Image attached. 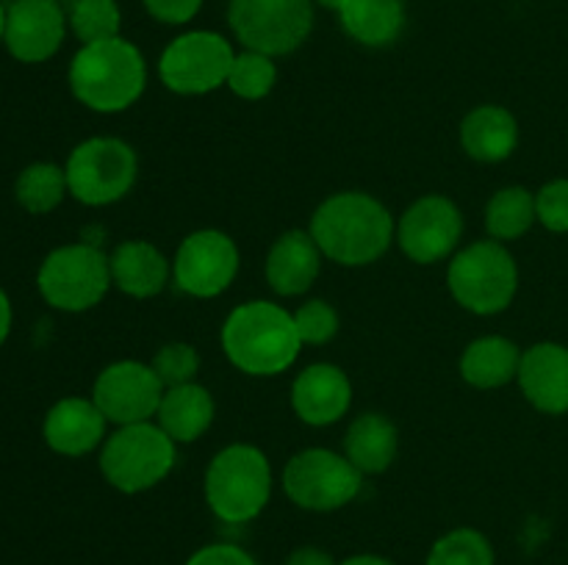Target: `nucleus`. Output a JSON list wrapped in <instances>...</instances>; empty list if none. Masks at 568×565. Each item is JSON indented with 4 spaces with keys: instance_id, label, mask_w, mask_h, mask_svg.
<instances>
[{
    "instance_id": "c85d7f7f",
    "label": "nucleus",
    "mask_w": 568,
    "mask_h": 565,
    "mask_svg": "<svg viewBox=\"0 0 568 565\" xmlns=\"http://www.w3.org/2000/svg\"><path fill=\"white\" fill-rule=\"evenodd\" d=\"M67 22L78 42L92 44L120 37L122 11L116 0H72L67 9Z\"/></svg>"
},
{
    "instance_id": "1a4fd4ad",
    "label": "nucleus",
    "mask_w": 568,
    "mask_h": 565,
    "mask_svg": "<svg viewBox=\"0 0 568 565\" xmlns=\"http://www.w3.org/2000/svg\"><path fill=\"white\" fill-rule=\"evenodd\" d=\"M227 25L247 50L288 55L314 31V0H231Z\"/></svg>"
},
{
    "instance_id": "5701e85b",
    "label": "nucleus",
    "mask_w": 568,
    "mask_h": 565,
    "mask_svg": "<svg viewBox=\"0 0 568 565\" xmlns=\"http://www.w3.org/2000/svg\"><path fill=\"white\" fill-rule=\"evenodd\" d=\"M403 0H344L338 9V22L353 42L364 48H388L405 31Z\"/></svg>"
},
{
    "instance_id": "4468645a",
    "label": "nucleus",
    "mask_w": 568,
    "mask_h": 565,
    "mask_svg": "<svg viewBox=\"0 0 568 565\" xmlns=\"http://www.w3.org/2000/svg\"><path fill=\"white\" fill-rule=\"evenodd\" d=\"M164 391V382L159 380L150 363L116 360V363L105 366L94 380L92 402L98 404L109 424L125 427L153 421Z\"/></svg>"
},
{
    "instance_id": "9b49d317",
    "label": "nucleus",
    "mask_w": 568,
    "mask_h": 565,
    "mask_svg": "<svg viewBox=\"0 0 568 565\" xmlns=\"http://www.w3.org/2000/svg\"><path fill=\"white\" fill-rule=\"evenodd\" d=\"M236 50L216 31H186L172 39L159 59V78L183 97L211 94L227 86Z\"/></svg>"
},
{
    "instance_id": "20e7f679",
    "label": "nucleus",
    "mask_w": 568,
    "mask_h": 565,
    "mask_svg": "<svg viewBox=\"0 0 568 565\" xmlns=\"http://www.w3.org/2000/svg\"><path fill=\"white\" fill-rule=\"evenodd\" d=\"M205 502L225 524H250L272 499L270 458L253 443H231L205 469Z\"/></svg>"
},
{
    "instance_id": "ddd939ff",
    "label": "nucleus",
    "mask_w": 568,
    "mask_h": 565,
    "mask_svg": "<svg viewBox=\"0 0 568 565\" xmlns=\"http://www.w3.org/2000/svg\"><path fill=\"white\" fill-rule=\"evenodd\" d=\"M464 214L444 194H425L405 208L397 222V244L414 264L433 266L458 253Z\"/></svg>"
},
{
    "instance_id": "a878e982",
    "label": "nucleus",
    "mask_w": 568,
    "mask_h": 565,
    "mask_svg": "<svg viewBox=\"0 0 568 565\" xmlns=\"http://www.w3.org/2000/svg\"><path fill=\"white\" fill-rule=\"evenodd\" d=\"M536 222V194L525 186L499 188L486 205V230L499 244L521 238Z\"/></svg>"
},
{
    "instance_id": "4c0bfd02",
    "label": "nucleus",
    "mask_w": 568,
    "mask_h": 565,
    "mask_svg": "<svg viewBox=\"0 0 568 565\" xmlns=\"http://www.w3.org/2000/svg\"><path fill=\"white\" fill-rule=\"evenodd\" d=\"M338 565H394L388 557L381 554H353V557H344Z\"/></svg>"
},
{
    "instance_id": "412c9836",
    "label": "nucleus",
    "mask_w": 568,
    "mask_h": 565,
    "mask_svg": "<svg viewBox=\"0 0 568 565\" xmlns=\"http://www.w3.org/2000/svg\"><path fill=\"white\" fill-rule=\"evenodd\" d=\"M460 147L480 164H499L519 147V122L503 105H477L460 122Z\"/></svg>"
},
{
    "instance_id": "2eb2a0df",
    "label": "nucleus",
    "mask_w": 568,
    "mask_h": 565,
    "mask_svg": "<svg viewBox=\"0 0 568 565\" xmlns=\"http://www.w3.org/2000/svg\"><path fill=\"white\" fill-rule=\"evenodd\" d=\"M67 11L59 0H14L6 9L3 44L22 64L53 59L67 37Z\"/></svg>"
},
{
    "instance_id": "f8f14e48",
    "label": "nucleus",
    "mask_w": 568,
    "mask_h": 565,
    "mask_svg": "<svg viewBox=\"0 0 568 565\" xmlns=\"http://www.w3.org/2000/svg\"><path fill=\"white\" fill-rule=\"evenodd\" d=\"M242 266L236 242L227 233L205 227L189 233L172 260V280L194 299H214L233 286Z\"/></svg>"
},
{
    "instance_id": "4be33fe9",
    "label": "nucleus",
    "mask_w": 568,
    "mask_h": 565,
    "mask_svg": "<svg viewBox=\"0 0 568 565\" xmlns=\"http://www.w3.org/2000/svg\"><path fill=\"white\" fill-rule=\"evenodd\" d=\"M216 415L214 397L200 382L172 386L164 391V399L155 413V424L166 432L175 443H194L211 430Z\"/></svg>"
},
{
    "instance_id": "393cba45",
    "label": "nucleus",
    "mask_w": 568,
    "mask_h": 565,
    "mask_svg": "<svg viewBox=\"0 0 568 565\" xmlns=\"http://www.w3.org/2000/svg\"><path fill=\"white\" fill-rule=\"evenodd\" d=\"M399 432L383 413H361L344 435V458L361 474H383L394 463Z\"/></svg>"
},
{
    "instance_id": "aec40b11",
    "label": "nucleus",
    "mask_w": 568,
    "mask_h": 565,
    "mask_svg": "<svg viewBox=\"0 0 568 565\" xmlns=\"http://www.w3.org/2000/svg\"><path fill=\"white\" fill-rule=\"evenodd\" d=\"M109 266L111 282L133 299L155 297L172 280V264L166 255L144 238L116 244L114 253L109 255Z\"/></svg>"
},
{
    "instance_id": "6ab92c4d",
    "label": "nucleus",
    "mask_w": 568,
    "mask_h": 565,
    "mask_svg": "<svg viewBox=\"0 0 568 565\" xmlns=\"http://www.w3.org/2000/svg\"><path fill=\"white\" fill-rule=\"evenodd\" d=\"M322 249L311 230H286L275 238L266 255V282L281 297H303L322 269Z\"/></svg>"
},
{
    "instance_id": "b1692460",
    "label": "nucleus",
    "mask_w": 568,
    "mask_h": 565,
    "mask_svg": "<svg viewBox=\"0 0 568 565\" xmlns=\"http://www.w3.org/2000/svg\"><path fill=\"white\" fill-rule=\"evenodd\" d=\"M521 349L505 336H483L471 341L460 355V377L471 388L494 391L519 377Z\"/></svg>"
},
{
    "instance_id": "a211bd4d",
    "label": "nucleus",
    "mask_w": 568,
    "mask_h": 565,
    "mask_svg": "<svg viewBox=\"0 0 568 565\" xmlns=\"http://www.w3.org/2000/svg\"><path fill=\"white\" fill-rule=\"evenodd\" d=\"M105 427H109V421L92 399L64 397L44 415L42 438L55 454L83 458V454L103 446Z\"/></svg>"
},
{
    "instance_id": "7ed1b4c3",
    "label": "nucleus",
    "mask_w": 568,
    "mask_h": 565,
    "mask_svg": "<svg viewBox=\"0 0 568 565\" xmlns=\"http://www.w3.org/2000/svg\"><path fill=\"white\" fill-rule=\"evenodd\" d=\"M72 94L81 105L98 114L128 111L148 86V61L142 50L128 39L114 37L103 42L81 44L67 72Z\"/></svg>"
},
{
    "instance_id": "f257e3e1",
    "label": "nucleus",
    "mask_w": 568,
    "mask_h": 565,
    "mask_svg": "<svg viewBox=\"0 0 568 565\" xmlns=\"http://www.w3.org/2000/svg\"><path fill=\"white\" fill-rule=\"evenodd\" d=\"M311 236L322 255L338 266H369L392 249L397 222L392 210L366 192L331 194L311 216Z\"/></svg>"
},
{
    "instance_id": "423d86ee",
    "label": "nucleus",
    "mask_w": 568,
    "mask_h": 565,
    "mask_svg": "<svg viewBox=\"0 0 568 565\" xmlns=\"http://www.w3.org/2000/svg\"><path fill=\"white\" fill-rule=\"evenodd\" d=\"M178 443L153 421L116 427L100 446L103 480L120 493H144L172 474Z\"/></svg>"
},
{
    "instance_id": "f704fd0d",
    "label": "nucleus",
    "mask_w": 568,
    "mask_h": 565,
    "mask_svg": "<svg viewBox=\"0 0 568 565\" xmlns=\"http://www.w3.org/2000/svg\"><path fill=\"white\" fill-rule=\"evenodd\" d=\"M205 0H142L144 11L164 25H186L200 14Z\"/></svg>"
},
{
    "instance_id": "7c9ffc66",
    "label": "nucleus",
    "mask_w": 568,
    "mask_h": 565,
    "mask_svg": "<svg viewBox=\"0 0 568 565\" xmlns=\"http://www.w3.org/2000/svg\"><path fill=\"white\" fill-rule=\"evenodd\" d=\"M150 366H153V371L159 374V380L164 382V388L186 386V382H194V377H197L200 355L192 343L170 341L155 352Z\"/></svg>"
},
{
    "instance_id": "ea45409f",
    "label": "nucleus",
    "mask_w": 568,
    "mask_h": 565,
    "mask_svg": "<svg viewBox=\"0 0 568 565\" xmlns=\"http://www.w3.org/2000/svg\"><path fill=\"white\" fill-rule=\"evenodd\" d=\"M3 37H6V6L0 3V44H3Z\"/></svg>"
},
{
    "instance_id": "dca6fc26",
    "label": "nucleus",
    "mask_w": 568,
    "mask_h": 565,
    "mask_svg": "<svg viewBox=\"0 0 568 565\" xmlns=\"http://www.w3.org/2000/svg\"><path fill=\"white\" fill-rule=\"evenodd\" d=\"M353 382L336 363H311L294 377L292 408L308 427H331L349 413Z\"/></svg>"
},
{
    "instance_id": "e433bc0d",
    "label": "nucleus",
    "mask_w": 568,
    "mask_h": 565,
    "mask_svg": "<svg viewBox=\"0 0 568 565\" xmlns=\"http://www.w3.org/2000/svg\"><path fill=\"white\" fill-rule=\"evenodd\" d=\"M11 319H14V314H11V302H9V294L0 288V347L6 343V338H9L11 332Z\"/></svg>"
},
{
    "instance_id": "bb28decb",
    "label": "nucleus",
    "mask_w": 568,
    "mask_h": 565,
    "mask_svg": "<svg viewBox=\"0 0 568 565\" xmlns=\"http://www.w3.org/2000/svg\"><path fill=\"white\" fill-rule=\"evenodd\" d=\"M70 194L67 188V172L50 161H37L26 166L14 183V197L28 214H50L61 205V199Z\"/></svg>"
},
{
    "instance_id": "cd10ccee",
    "label": "nucleus",
    "mask_w": 568,
    "mask_h": 565,
    "mask_svg": "<svg viewBox=\"0 0 568 565\" xmlns=\"http://www.w3.org/2000/svg\"><path fill=\"white\" fill-rule=\"evenodd\" d=\"M427 565H497V554L480 530L455 526L433 543Z\"/></svg>"
},
{
    "instance_id": "58836bf2",
    "label": "nucleus",
    "mask_w": 568,
    "mask_h": 565,
    "mask_svg": "<svg viewBox=\"0 0 568 565\" xmlns=\"http://www.w3.org/2000/svg\"><path fill=\"white\" fill-rule=\"evenodd\" d=\"M314 3L322 6V9H327V11H336L338 14V9L344 6V0H314Z\"/></svg>"
},
{
    "instance_id": "c756f323",
    "label": "nucleus",
    "mask_w": 568,
    "mask_h": 565,
    "mask_svg": "<svg viewBox=\"0 0 568 565\" xmlns=\"http://www.w3.org/2000/svg\"><path fill=\"white\" fill-rule=\"evenodd\" d=\"M277 83V66L272 55L258 53V50H247L236 53L231 66V75H227V89H231L236 97L250 100H264L266 94L275 89Z\"/></svg>"
},
{
    "instance_id": "2f4dec72",
    "label": "nucleus",
    "mask_w": 568,
    "mask_h": 565,
    "mask_svg": "<svg viewBox=\"0 0 568 565\" xmlns=\"http://www.w3.org/2000/svg\"><path fill=\"white\" fill-rule=\"evenodd\" d=\"M294 325L303 338V347H322V343L336 338L338 314L325 299H308L294 310Z\"/></svg>"
},
{
    "instance_id": "39448f33",
    "label": "nucleus",
    "mask_w": 568,
    "mask_h": 565,
    "mask_svg": "<svg viewBox=\"0 0 568 565\" xmlns=\"http://www.w3.org/2000/svg\"><path fill=\"white\" fill-rule=\"evenodd\" d=\"M447 286L455 302L475 316H497L519 291V266L508 247L494 238L466 244L449 258Z\"/></svg>"
},
{
    "instance_id": "6e6552de",
    "label": "nucleus",
    "mask_w": 568,
    "mask_h": 565,
    "mask_svg": "<svg viewBox=\"0 0 568 565\" xmlns=\"http://www.w3.org/2000/svg\"><path fill=\"white\" fill-rule=\"evenodd\" d=\"M44 302L64 314H83L103 302L109 294L111 266L109 255L94 244H64L42 260L37 275Z\"/></svg>"
},
{
    "instance_id": "473e14b6",
    "label": "nucleus",
    "mask_w": 568,
    "mask_h": 565,
    "mask_svg": "<svg viewBox=\"0 0 568 565\" xmlns=\"http://www.w3.org/2000/svg\"><path fill=\"white\" fill-rule=\"evenodd\" d=\"M536 216L547 230L568 233V177H558L538 188Z\"/></svg>"
},
{
    "instance_id": "c9c22d12",
    "label": "nucleus",
    "mask_w": 568,
    "mask_h": 565,
    "mask_svg": "<svg viewBox=\"0 0 568 565\" xmlns=\"http://www.w3.org/2000/svg\"><path fill=\"white\" fill-rule=\"evenodd\" d=\"M286 565H338L331 552L320 546H297L286 557Z\"/></svg>"
},
{
    "instance_id": "0eeeda50",
    "label": "nucleus",
    "mask_w": 568,
    "mask_h": 565,
    "mask_svg": "<svg viewBox=\"0 0 568 565\" xmlns=\"http://www.w3.org/2000/svg\"><path fill=\"white\" fill-rule=\"evenodd\" d=\"M67 188L89 208L120 203L139 177L136 150L116 136H92L78 144L64 164Z\"/></svg>"
},
{
    "instance_id": "9d476101",
    "label": "nucleus",
    "mask_w": 568,
    "mask_h": 565,
    "mask_svg": "<svg viewBox=\"0 0 568 565\" xmlns=\"http://www.w3.org/2000/svg\"><path fill=\"white\" fill-rule=\"evenodd\" d=\"M283 491L300 510L333 513L358 499L364 474L344 454L331 449H303L283 469Z\"/></svg>"
},
{
    "instance_id": "f3484780",
    "label": "nucleus",
    "mask_w": 568,
    "mask_h": 565,
    "mask_svg": "<svg viewBox=\"0 0 568 565\" xmlns=\"http://www.w3.org/2000/svg\"><path fill=\"white\" fill-rule=\"evenodd\" d=\"M516 382L527 402L541 413H568V347L558 341L532 343L527 352H521Z\"/></svg>"
},
{
    "instance_id": "72a5a7b5",
    "label": "nucleus",
    "mask_w": 568,
    "mask_h": 565,
    "mask_svg": "<svg viewBox=\"0 0 568 565\" xmlns=\"http://www.w3.org/2000/svg\"><path fill=\"white\" fill-rule=\"evenodd\" d=\"M183 565H258V559L239 543H209L197 548Z\"/></svg>"
},
{
    "instance_id": "f03ea898",
    "label": "nucleus",
    "mask_w": 568,
    "mask_h": 565,
    "mask_svg": "<svg viewBox=\"0 0 568 565\" xmlns=\"http://www.w3.org/2000/svg\"><path fill=\"white\" fill-rule=\"evenodd\" d=\"M220 341L227 360L250 377L283 374L303 352L294 314L270 299H250L233 308L222 325Z\"/></svg>"
}]
</instances>
